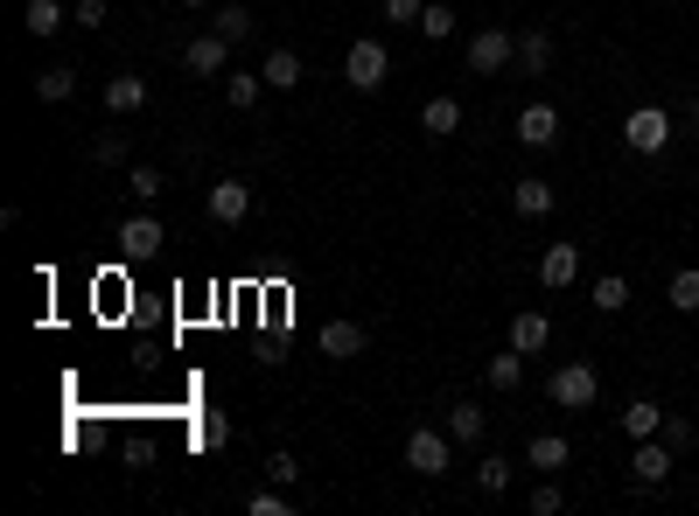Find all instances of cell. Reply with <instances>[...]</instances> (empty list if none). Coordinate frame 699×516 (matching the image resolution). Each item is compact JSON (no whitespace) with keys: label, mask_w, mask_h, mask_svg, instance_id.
<instances>
[{"label":"cell","mask_w":699,"mask_h":516,"mask_svg":"<svg viewBox=\"0 0 699 516\" xmlns=\"http://www.w3.org/2000/svg\"><path fill=\"white\" fill-rule=\"evenodd\" d=\"M476 489H483V495H504V489H511V461H504V454H483Z\"/></svg>","instance_id":"cell-30"},{"label":"cell","mask_w":699,"mask_h":516,"mask_svg":"<svg viewBox=\"0 0 699 516\" xmlns=\"http://www.w3.org/2000/svg\"><path fill=\"white\" fill-rule=\"evenodd\" d=\"M182 8H211V0H182Z\"/></svg>","instance_id":"cell-41"},{"label":"cell","mask_w":699,"mask_h":516,"mask_svg":"<svg viewBox=\"0 0 699 516\" xmlns=\"http://www.w3.org/2000/svg\"><path fill=\"white\" fill-rule=\"evenodd\" d=\"M385 78H392V56H385V43H377V35H357L350 43V56H343V84L350 91H385Z\"/></svg>","instance_id":"cell-1"},{"label":"cell","mask_w":699,"mask_h":516,"mask_svg":"<svg viewBox=\"0 0 699 516\" xmlns=\"http://www.w3.org/2000/svg\"><path fill=\"white\" fill-rule=\"evenodd\" d=\"M511 64H518V35L511 28L469 35V70H476V78H497V70H511Z\"/></svg>","instance_id":"cell-5"},{"label":"cell","mask_w":699,"mask_h":516,"mask_svg":"<svg viewBox=\"0 0 699 516\" xmlns=\"http://www.w3.org/2000/svg\"><path fill=\"white\" fill-rule=\"evenodd\" d=\"M525 509H532V516H560V509H566V495H560L553 474H545V482H539L532 495H525Z\"/></svg>","instance_id":"cell-32"},{"label":"cell","mask_w":699,"mask_h":516,"mask_svg":"<svg viewBox=\"0 0 699 516\" xmlns=\"http://www.w3.org/2000/svg\"><path fill=\"white\" fill-rule=\"evenodd\" d=\"M518 385H525V349L489 356V391H518Z\"/></svg>","instance_id":"cell-27"},{"label":"cell","mask_w":699,"mask_h":516,"mask_svg":"<svg viewBox=\"0 0 699 516\" xmlns=\"http://www.w3.org/2000/svg\"><path fill=\"white\" fill-rule=\"evenodd\" d=\"M622 147H630V154H665L672 147V112L665 105H636L630 119H622Z\"/></svg>","instance_id":"cell-3"},{"label":"cell","mask_w":699,"mask_h":516,"mask_svg":"<svg viewBox=\"0 0 699 516\" xmlns=\"http://www.w3.org/2000/svg\"><path fill=\"white\" fill-rule=\"evenodd\" d=\"M91 168H126V140H120V133H99V140H91Z\"/></svg>","instance_id":"cell-35"},{"label":"cell","mask_w":699,"mask_h":516,"mask_svg":"<svg viewBox=\"0 0 699 516\" xmlns=\"http://www.w3.org/2000/svg\"><path fill=\"white\" fill-rule=\"evenodd\" d=\"M448 461H455V433H433V426H413V433H406V468H413V474L441 482Z\"/></svg>","instance_id":"cell-2"},{"label":"cell","mask_w":699,"mask_h":516,"mask_svg":"<svg viewBox=\"0 0 699 516\" xmlns=\"http://www.w3.org/2000/svg\"><path fill=\"white\" fill-rule=\"evenodd\" d=\"M196 447H232V418H224V412H203V426H196Z\"/></svg>","instance_id":"cell-34"},{"label":"cell","mask_w":699,"mask_h":516,"mask_svg":"<svg viewBox=\"0 0 699 516\" xmlns=\"http://www.w3.org/2000/svg\"><path fill=\"white\" fill-rule=\"evenodd\" d=\"M545 391H553V405H560V412H588L595 398H601V377H595V363H560Z\"/></svg>","instance_id":"cell-4"},{"label":"cell","mask_w":699,"mask_h":516,"mask_svg":"<svg viewBox=\"0 0 699 516\" xmlns=\"http://www.w3.org/2000/svg\"><path fill=\"white\" fill-rule=\"evenodd\" d=\"M574 279H580V244H545V259H539V286H545V294H566Z\"/></svg>","instance_id":"cell-9"},{"label":"cell","mask_w":699,"mask_h":516,"mask_svg":"<svg viewBox=\"0 0 699 516\" xmlns=\"http://www.w3.org/2000/svg\"><path fill=\"white\" fill-rule=\"evenodd\" d=\"M545 64H553V35H545V28H518V70H525V78H545Z\"/></svg>","instance_id":"cell-15"},{"label":"cell","mask_w":699,"mask_h":516,"mask_svg":"<svg viewBox=\"0 0 699 516\" xmlns=\"http://www.w3.org/2000/svg\"><path fill=\"white\" fill-rule=\"evenodd\" d=\"M259 78H267V91H294L301 84V49H267Z\"/></svg>","instance_id":"cell-19"},{"label":"cell","mask_w":699,"mask_h":516,"mask_svg":"<svg viewBox=\"0 0 699 516\" xmlns=\"http://www.w3.org/2000/svg\"><path fill=\"white\" fill-rule=\"evenodd\" d=\"M211 28L224 35V43H252V14H245V8H238V0H224V8L211 14Z\"/></svg>","instance_id":"cell-25"},{"label":"cell","mask_w":699,"mask_h":516,"mask_svg":"<svg viewBox=\"0 0 699 516\" xmlns=\"http://www.w3.org/2000/svg\"><path fill=\"white\" fill-rule=\"evenodd\" d=\"M22 28L35 35V43H49V35H64V28H70V14L56 8V0H29V8H22Z\"/></svg>","instance_id":"cell-16"},{"label":"cell","mask_w":699,"mask_h":516,"mask_svg":"<svg viewBox=\"0 0 699 516\" xmlns=\"http://www.w3.org/2000/svg\"><path fill=\"white\" fill-rule=\"evenodd\" d=\"M518 147H532V154H545V147H560V112L545 105V99L518 112Z\"/></svg>","instance_id":"cell-7"},{"label":"cell","mask_w":699,"mask_h":516,"mask_svg":"<svg viewBox=\"0 0 699 516\" xmlns=\"http://www.w3.org/2000/svg\"><path fill=\"white\" fill-rule=\"evenodd\" d=\"M70 91H78V70H70V64H56V70L35 78V99H43V105H64Z\"/></svg>","instance_id":"cell-26"},{"label":"cell","mask_w":699,"mask_h":516,"mask_svg":"<svg viewBox=\"0 0 699 516\" xmlns=\"http://www.w3.org/2000/svg\"><path fill=\"white\" fill-rule=\"evenodd\" d=\"M525 461H532L539 474H553V468H566V461H574V447H566V433H532Z\"/></svg>","instance_id":"cell-17"},{"label":"cell","mask_w":699,"mask_h":516,"mask_svg":"<svg viewBox=\"0 0 699 516\" xmlns=\"http://www.w3.org/2000/svg\"><path fill=\"white\" fill-rule=\"evenodd\" d=\"M259 91H267V78H259V70H224V99H232V112H252Z\"/></svg>","instance_id":"cell-21"},{"label":"cell","mask_w":699,"mask_h":516,"mask_svg":"<svg viewBox=\"0 0 699 516\" xmlns=\"http://www.w3.org/2000/svg\"><path fill=\"white\" fill-rule=\"evenodd\" d=\"M420 14H427V0H385V22H399V28H420Z\"/></svg>","instance_id":"cell-37"},{"label":"cell","mask_w":699,"mask_h":516,"mask_svg":"<svg viewBox=\"0 0 699 516\" xmlns=\"http://www.w3.org/2000/svg\"><path fill=\"white\" fill-rule=\"evenodd\" d=\"M161 188H168V182H161V168H126V196H140V203H155V196H161Z\"/></svg>","instance_id":"cell-33"},{"label":"cell","mask_w":699,"mask_h":516,"mask_svg":"<svg viewBox=\"0 0 699 516\" xmlns=\"http://www.w3.org/2000/svg\"><path fill=\"white\" fill-rule=\"evenodd\" d=\"M420 126L433 133V140H448V133H462V99H448V91H433V99L420 105Z\"/></svg>","instance_id":"cell-14"},{"label":"cell","mask_w":699,"mask_h":516,"mask_svg":"<svg viewBox=\"0 0 699 516\" xmlns=\"http://www.w3.org/2000/svg\"><path fill=\"white\" fill-rule=\"evenodd\" d=\"M267 482L294 489V482H301V461H294V454H273V461H267Z\"/></svg>","instance_id":"cell-38"},{"label":"cell","mask_w":699,"mask_h":516,"mask_svg":"<svg viewBox=\"0 0 699 516\" xmlns=\"http://www.w3.org/2000/svg\"><path fill=\"white\" fill-rule=\"evenodd\" d=\"M595 308H601V314H622V308H630V279H622V273H601V279H595Z\"/></svg>","instance_id":"cell-28"},{"label":"cell","mask_w":699,"mask_h":516,"mask_svg":"<svg viewBox=\"0 0 699 516\" xmlns=\"http://www.w3.org/2000/svg\"><path fill=\"white\" fill-rule=\"evenodd\" d=\"M553 188H545L539 175H525V182H511V209H518V217H553Z\"/></svg>","instance_id":"cell-18"},{"label":"cell","mask_w":699,"mask_h":516,"mask_svg":"<svg viewBox=\"0 0 699 516\" xmlns=\"http://www.w3.org/2000/svg\"><path fill=\"white\" fill-rule=\"evenodd\" d=\"M364 321H323V356L329 363H350V356H364Z\"/></svg>","instance_id":"cell-12"},{"label":"cell","mask_w":699,"mask_h":516,"mask_svg":"<svg viewBox=\"0 0 699 516\" xmlns=\"http://www.w3.org/2000/svg\"><path fill=\"white\" fill-rule=\"evenodd\" d=\"M245 509H252V516H288L294 503H288V489H280V482H267V489L245 495Z\"/></svg>","instance_id":"cell-31"},{"label":"cell","mask_w":699,"mask_h":516,"mask_svg":"<svg viewBox=\"0 0 699 516\" xmlns=\"http://www.w3.org/2000/svg\"><path fill=\"white\" fill-rule=\"evenodd\" d=\"M232 49L238 43H224L217 28H203L196 43H182V70H189V78H224V70H232Z\"/></svg>","instance_id":"cell-6"},{"label":"cell","mask_w":699,"mask_h":516,"mask_svg":"<svg viewBox=\"0 0 699 516\" xmlns=\"http://www.w3.org/2000/svg\"><path fill=\"white\" fill-rule=\"evenodd\" d=\"M483 426H489L483 405H469V398H462V405H448V433H455V447H476Z\"/></svg>","instance_id":"cell-23"},{"label":"cell","mask_w":699,"mask_h":516,"mask_svg":"<svg viewBox=\"0 0 699 516\" xmlns=\"http://www.w3.org/2000/svg\"><path fill=\"white\" fill-rule=\"evenodd\" d=\"M70 22H78V28H91V35H99V28L112 22V8H105V0H78V8H70Z\"/></svg>","instance_id":"cell-36"},{"label":"cell","mask_w":699,"mask_h":516,"mask_svg":"<svg viewBox=\"0 0 699 516\" xmlns=\"http://www.w3.org/2000/svg\"><path fill=\"white\" fill-rule=\"evenodd\" d=\"M630 474H636V489H665L672 482V447H665V439H636Z\"/></svg>","instance_id":"cell-8"},{"label":"cell","mask_w":699,"mask_h":516,"mask_svg":"<svg viewBox=\"0 0 699 516\" xmlns=\"http://www.w3.org/2000/svg\"><path fill=\"white\" fill-rule=\"evenodd\" d=\"M686 119H692V126H699V99H692V105H686Z\"/></svg>","instance_id":"cell-40"},{"label":"cell","mask_w":699,"mask_h":516,"mask_svg":"<svg viewBox=\"0 0 699 516\" xmlns=\"http://www.w3.org/2000/svg\"><path fill=\"white\" fill-rule=\"evenodd\" d=\"M413 35H427V43H448V35H455V8L427 0V14H420V28H413Z\"/></svg>","instance_id":"cell-29"},{"label":"cell","mask_w":699,"mask_h":516,"mask_svg":"<svg viewBox=\"0 0 699 516\" xmlns=\"http://www.w3.org/2000/svg\"><path fill=\"white\" fill-rule=\"evenodd\" d=\"M692 439H699V433H692V418H665V447H672V454H686Z\"/></svg>","instance_id":"cell-39"},{"label":"cell","mask_w":699,"mask_h":516,"mask_svg":"<svg viewBox=\"0 0 699 516\" xmlns=\"http://www.w3.org/2000/svg\"><path fill=\"white\" fill-rule=\"evenodd\" d=\"M545 335H553V314H545V308H525V314H511V349L539 356V349H545Z\"/></svg>","instance_id":"cell-13"},{"label":"cell","mask_w":699,"mask_h":516,"mask_svg":"<svg viewBox=\"0 0 699 516\" xmlns=\"http://www.w3.org/2000/svg\"><path fill=\"white\" fill-rule=\"evenodd\" d=\"M161 244H168V238H161V217H126V223H120V252H126V259H155Z\"/></svg>","instance_id":"cell-11"},{"label":"cell","mask_w":699,"mask_h":516,"mask_svg":"<svg viewBox=\"0 0 699 516\" xmlns=\"http://www.w3.org/2000/svg\"><path fill=\"white\" fill-rule=\"evenodd\" d=\"M245 209H252V182H238V175H224L217 188H211V223H245Z\"/></svg>","instance_id":"cell-10"},{"label":"cell","mask_w":699,"mask_h":516,"mask_svg":"<svg viewBox=\"0 0 699 516\" xmlns=\"http://www.w3.org/2000/svg\"><path fill=\"white\" fill-rule=\"evenodd\" d=\"M665 300H672L678 314H699V265H678L672 286H665Z\"/></svg>","instance_id":"cell-24"},{"label":"cell","mask_w":699,"mask_h":516,"mask_svg":"<svg viewBox=\"0 0 699 516\" xmlns=\"http://www.w3.org/2000/svg\"><path fill=\"white\" fill-rule=\"evenodd\" d=\"M147 105V78H134V70H126V78H105V112H140Z\"/></svg>","instance_id":"cell-20"},{"label":"cell","mask_w":699,"mask_h":516,"mask_svg":"<svg viewBox=\"0 0 699 516\" xmlns=\"http://www.w3.org/2000/svg\"><path fill=\"white\" fill-rule=\"evenodd\" d=\"M657 426H665V412H657L651 398H630V405H622V433L630 439H657Z\"/></svg>","instance_id":"cell-22"}]
</instances>
